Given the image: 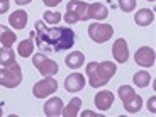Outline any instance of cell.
Segmentation results:
<instances>
[{
    "label": "cell",
    "instance_id": "obj_26",
    "mask_svg": "<svg viewBox=\"0 0 156 117\" xmlns=\"http://www.w3.org/2000/svg\"><path fill=\"white\" fill-rule=\"evenodd\" d=\"M154 102H156V98H154V97H151V98H149V102H148V109L151 110L153 114L156 112V109H154Z\"/></svg>",
    "mask_w": 156,
    "mask_h": 117
},
{
    "label": "cell",
    "instance_id": "obj_20",
    "mask_svg": "<svg viewBox=\"0 0 156 117\" xmlns=\"http://www.w3.org/2000/svg\"><path fill=\"white\" fill-rule=\"evenodd\" d=\"M16 41H17V36L14 34V31L0 24V43L4 44L5 48H10Z\"/></svg>",
    "mask_w": 156,
    "mask_h": 117
},
{
    "label": "cell",
    "instance_id": "obj_30",
    "mask_svg": "<svg viewBox=\"0 0 156 117\" xmlns=\"http://www.w3.org/2000/svg\"><path fill=\"white\" fill-rule=\"evenodd\" d=\"M148 2H154V0H148Z\"/></svg>",
    "mask_w": 156,
    "mask_h": 117
},
{
    "label": "cell",
    "instance_id": "obj_3",
    "mask_svg": "<svg viewBox=\"0 0 156 117\" xmlns=\"http://www.w3.org/2000/svg\"><path fill=\"white\" fill-rule=\"evenodd\" d=\"M119 97H121L122 104H124V109L129 114H136L143 107V98L134 92L133 87H129V85L119 87Z\"/></svg>",
    "mask_w": 156,
    "mask_h": 117
},
{
    "label": "cell",
    "instance_id": "obj_14",
    "mask_svg": "<svg viewBox=\"0 0 156 117\" xmlns=\"http://www.w3.org/2000/svg\"><path fill=\"white\" fill-rule=\"evenodd\" d=\"M114 104V94L109 90H102L100 94L95 95V107L100 110H107Z\"/></svg>",
    "mask_w": 156,
    "mask_h": 117
},
{
    "label": "cell",
    "instance_id": "obj_13",
    "mask_svg": "<svg viewBox=\"0 0 156 117\" xmlns=\"http://www.w3.org/2000/svg\"><path fill=\"white\" fill-rule=\"evenodd\" d=\"M109 16V10L104 4H88V10H87V17L95 20H104Z\"/></svg>",
    "mask_w": 156,
    "mask_h": 117
},
{
    "label": "cell",
    "instance_id": "obj_25",
    "mask_svg": "<svg viewBox=\"0 0 156 117\" xmlns=\"http://www.w3.org/2000/svg\"><path fill=\"white\" fill-rule=\"evenodd\" d=\"M9 10V0H0V14Z\"/></svg>",
    "mask_w": 156,
    "mask_h": 117
},
{
    "label": "cell",
    "instance_id": "obj_22",
    "mask_svg": "<svg viewBox=\"0 0 156 117\" xmlns=\"http://www.w3.org/2000/svg\"><path fill=\"white\" fill-rule=\"evenodd\" d=\"M133 82L136 83L137 87L144 88V87L149 85V82H151V76H149L148 71H137V73L133 76Z\"/></svg>",
    "mask_w": 156,
    "mask_h": 117
},
{
    "label": "cell",
    "instance_id": "obj_19",
    "mask_svg": "<svg viewBox=\"0 0 156 117\" xmlns=\"http://www.w3.org/2000/svg\"><path fill=\"white\" fill-rule=\"evenodd\" d=\"M80 109H82V100H80L78 97H73L66 107H63L61 115H65V117H76L78 112H80Z\"/></svg>",
    "mask_w": 156,
    "mask_h": 117
},
{
    "label": "cell",
    "instance_id": "obj_11",
    "mask_svg": "<svg viewBox=\"0 0 156 117\" xmlns=\"http://www.w3.org/2000/svg\"><path fill=\"white\" fill-rule=\"evenodd\" d=\"M112 55L115 58V61L119 63H126L129 58V49H127V43H126V39H117L115 43L112 46Z\"/></svg>",
    "mask_w": 156,
    "mask_h": 117
},
{
    "label": "cell",
    "instance_id": "obj_5",
    "mask_svg": "<svg viewBox=\"0 0 156 117\" xmlns=\"http://www.w3.org/2000/svg\"><path fill=\"white\" fill-rule=\"evenodd\" d=\"M87 10H88V4L87 2H80V0H71L66 5V14H65V20L66 24H75L78 20H87Z\"/></svg>",
    "mask_w": 156,
    "mask_h": 117
},
{
    "label": "cell",
    "instance_id": "obj_24",
    "mask_svg": "<svg viewBox=\"0 0 156 117\" xmlns=\"http://www.w3.org/2000/svg\"><path fill=\"white\" fill-rule=\"evenodd\" d=\"M119 7L122 12H133L136 9V0H119Z\"/></svg>",
    "mask_w": 156,
    "mask_h": 117
},
{
    "label": "cell",
    "instance_id": "obj_21",
    "mask_svg": "<svg viewBox=\"0 0 156 117\" xmlns=\"http://www.w3.org/2000/svg\"><path fill=\"white\" fill-rule=\"evenodd\" d=\"M16 63V55H14V49L12 48H2L0 49V65L2 66H10Z\"/></svg>",
    "mask_w": 156,
    "mask_h": 117
},
{
    "label": "cell",
    "instance_id": "obj_10",
    "mask_svg": "<svg viewBox=\"0 0 156 117\" xmlns=\"http://www.w3.org/2000/svg\"><path fill=\"white\" fill-rule=\"evenodd\" d=\"M83 87H85V78L80 73H71L65 80V88H66V92H71V94L80 92Z\"/></svg>",
    "mask_w": 156,
    "mask_h": 117
},
{
    "label": "cell",
    "instance_id": "obj_8",
    "mask_svg": "<svg viewBox=\"0 0 156 117\" xmlns=\"http://www.w3.org/2000/svg\"><path fill=\"white\" fill-rule=\"evenodd\" d=\"M56 90H58V82H56L55 78L46 76L44 80H41V82H37L34 85L32 94H34L36 98H44V97H48V95L55 94Z\"/></svg>",
    "mask_w": 156,
    "mask_h": 117
},
{
    "label": "cell",
    "instance_id": "obj_2",
    "mask_svg": "<svg viewBox=\"0 0 156 117\" xmlns=\"http://www.w3.org/2000/svg\"><path fill=\"white\" fill-rule=\"evenodd\" d=\"M115 71H117V66L112 61H102V63L92 61L87 65V75H88L90 85L94 88L104 87L115 75Z\"/></svg>",
    "mask_w": 156,
    "mask_h": 117
},
{
    "label": "cell",
    "instance_id": "obj_27",
    "mask_svg": "<svg viewBox=\"0 0 156 117\" xmlns=\"http://www.w3.org/2000/svg\"><path fill=\"white\" fill-rule=\"evenodd\" d=\"M44 4H46L48 7H55V5L61 4V0H44Z\"/></svg>",
    "mask_w": 156,
    "mask_h": 117
},
{
    "label": "cell",
    "instance_id": "obj_4",
    "mask_svg": "<svg viewBox=\"0 0 156 117\" xmlns=\"http://www.w3.org/2000/svg\"><path fill=\"white\" fill-rule=\"evenodd\" d=\"M22 82V70L17 63L10 65V66L0 68V85L5 88H16Z\"/></svg>",
    "mask_w": 156,
    "mask_h": 117
},
{
    "label": "cell",
    "instance_id": "obj_15",
    "mask_svg": "<svg viewBox=\"0 0 156 117\" xmlns=\"http://www.w3.org/2000/svg\"><path fill=\"white\" fill-rule=\"evenodd\" d=\"M27 20H29V16H27V12H24V10H16L14 14L9 16V22H10L12 27H16V29H24L27 26Z\"/></svg>",
    "mask_w": 156,
    "mask_h": 117
},
{
    "label": "cell",
    "instance_id": "obj_28",
    "mask_svg": "<svg viewBox=\"0 0 156 117\" xmlns=\"http://www.w3.org/2000/svg\"><path fill=\"white\" fill-rule=\"evenodd\" d=\"M29 2H32V0H16L17 5H26V4H29Z\"/></svg>",
    "mask_w": 156,
    "mask_h": 117
},
{
    "label": "cell",
    "instance_id": "obj_7",
    "mask_svg": "<svg viewBox=\"0 0 156 117\" xmlns=\"http://www.w3.org/2000/svg\"><path fill=\"white\" fill-rule=\"evenodd\" d=\"M112 34H114V27L110 24H97L95 22L92 26H88V36L92 37V41H95L98 44L109 41L112 37Z\"/></svg>",
    "mask_w": 156,
    "mask_h": 117
},
{
    "label": "cell",
    "instance_id": "obj_17",
    "mask_svg": "<svg viewBox=\"0 0 156 117\" xmlns=\"http://www.w3.org/2000/svg\"><path fill=\"white\" fill-rule=\"evenodd\" d=\"M134 20H136L137 26H149V24L154 20V12L149 10V9H141L139 12H137L136 16H134Z\"/></svg>",
    "mask_w": 156,
    "mask_h": 117
},
{
    "label": "cell",
    "instance_id": "obj_9",
    "mask_svg": "<svg viewBox=\"0 0 156 117\" xmlns=\"http://www.w3.org/2000/svg\"><path fill=\"white\" fill-rule=\"evenodd\" d=\"M134 59L139 66H144V68H149L154 65V51L151 49L149 46H143L136 51L134 55Z\"/></svg>",
    "mask_w": 156,
    "mask_h": 117
},
{
    "label": "cell",
    "instance_id": "obj_29",
    "mask_svg": "<svg viewBox=\"0 0 156 117\" xmlns=\"http://www.w3.org/2000/svg\"><path fill=\"white\" fill-rule=\"evenodd\" d=\"M2 114H4V112H2V109H0V115H2Z\"/></svg>",
    "mask_w": 156,
    "mask_h": 117
},
{
    "label": "cell",
    "instance_id": "obj_16",
    "mask_svg": "<svg viewBox=\"0 0 156 117\" xmlns=\"http://www.w3.org/2000/svg\"><path fill=\"white\" fill-rule=\"evenodd\" d=\"M34 37H36V32H31L29 34L27 39H24V41H20L19 46H17V53H19L20 56H24V58H27V56L32 55V51H34Z\"/></svg>",
    "mask_w": 156,
    "mask_h": 117
},
{
    "label": "cell",
    "instance_id": "obj_18",
    "mask_svg": "<svg viewBox=\"0 0 156 117\" xmlns=\"http://www.w3.org/2000/svg\"><path fill=\"white\" fill-rule=\"evenodd\" d=\"M65 63H66L68 68H73V70H76V68H82V65L85 63V55H83L82 51H73L71 55L66 56Z\"/></svg>",
    "mask_w": 156,
    "mask_h": 117
},
{
    "label": "cell",
    "instance_id": "obj_1",
    "mask_svg": "<svg viewBox=\"0 0 156 117\" xmlns=\"http://www.w3.org/2000/svg\"><path fill=\"white\" fill-rule=\"evenodd\" d=\"M36 43L41 51L46 53H61L75 44V32L70 27H46V24L36 22Z\"/></svg>",
    "mask_w": 156,
    "mask_h": 117
},
{
    "label": "cell",
    "instance_id": "obj_6",
    "mask_svg": "<svg viewBox=\"0 0 156 117\" xmlns=\"http://www.w3.org/2000/svg\"><path fill=\"white\" fill-rule=\"evenodd\" d=\"M32 63H34V66L39 70V73L44 75V76H55L56 73H58V63L53 61V59H49L46 55H34V58H32Z\"/></svg>",
    "mask_w": 156,
    "mask_h": 117
},
{
    "label": "cell",
    "instance_id": "obj_23",
    "mask_svg": "<svg viewBox=\"0 0 156 117\" xmlns=\"http://www.w3.org/2000/svg\"><path fill=\"white\" fill-rule=\"evenodd\" d=\"M59 20H61V14H59V12H51V10L44 12V22H48V24H58Z\"/></svg>",
    "mask_w": 156,
    "mask_h": 117
},
{
    "label": "cell",
    "instance_id": "obj_12",
    "mask_svg": "<svg viewBox=\"0 0 156 117\" xmlns=\"http://www.w3.org/2000/svg\"><path fill=\"white\" fill-rule=\"evenodd\" d=\"M63 112V100L59 97H53L44 104V114L48 117H58Z\"/></svg>",
    "mask_w": 156,
    "mask_h": 117
}]
</instances>
